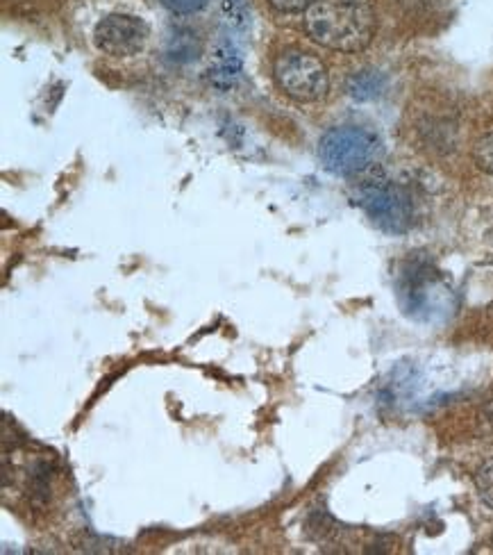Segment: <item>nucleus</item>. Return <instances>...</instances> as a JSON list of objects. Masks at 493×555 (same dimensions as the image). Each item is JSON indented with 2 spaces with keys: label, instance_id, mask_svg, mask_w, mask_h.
I'll return each instance as SVG.
<instances>
[{
  "label": "nucleus",
  "instance_id": "nucleus-13",
  "mask_svg": "<svg viewBox=\"0 0 493 555\" xmlns=\"http://www.w3.org/2000/svg\"><path fill=\"white\" fill-rule=\"evenodd\" d=\"M225 14H228V21L237 23V26H244L246 23V12L244 7H241L239 0H225Z\"/></svg>",
  "mask_w": 493,
  "mask_h": 555
},
{
  "label": "nucleus",
  "instance_id": "nucleus-2",
  "mask_svg": "<svg viewBox=\"0 0 493 555\" xmlns=\"http://www.w3.org/2000/svg\"><path fill=\"white\" fill-rule=\"evenodd\" d=\"M384 153L382 139L362 126H339L323 135L321 164L334 176L350 178L371 169Z\"/></svg>",
  "mask_w": 493,
  "mask_h": 555
},
{
  "label": "nucleus",
  "instance_id": "nucleus-10",
  "mask_svg": "<svg viewBox=\"0 0 493 555\" xmlns=\"http://www.w3.org/2000/svg\"><path fill=\"white\" fill-rule=\"evenodd\" d=\"M475 162L478 167L487 173H493V132L487 137H482L478 144H475Z\"/></svg>",
  "mask_w": 493,
  "mask_h": 555
},
{
  "label": "nucleus",
  "instance_id": "nucleus-3",
  "mask_svg": "<svg viewBox=\"0 0 493 555\" xmlns=\"http://www.w3.org/2000/svg\"><path fill=\"white\" fill-rule=\"evenodd\" d=\"M450 289L430 264H409L400 273L398 301L412 319L432 321L450 312Z\"/></svg>",
  "mask_w": 493,
  "mask_h": 555
},
{
  "label": "nucleus",
  "instance_id": "nucleus-8",
  "mask_svg": "<svg viewBox=\"0 0 493 555\" xmlns=\"http://www.w3.org/2000/svg\"><path fill=\"white\" fill-rule=\"evenodd\" d=\"M384 87H387V78L378 71H359L348 80V94L355 101H373L382 94Z\"/></svg>",
  "mask_w": 493,
  "mask_h": 555
},
{
  "label": "nucleus",
  "instance_id": "nucleus-1",
  "mask_svg": "<svg viewBox=\"0 0 493 555\" xmlns=\"http://www.w3.org/2000/svg\"><path fill=\"white\" fill-rule=\"evenodd\" d=\"M305 28L316 44L332 51H362L375 32L371 0H314L307 7Z\"/></svg>",
  "mask_w": 493,
  "mask_h": 555
},
{
  "label": "nucleus",
  "instance_id": "nucleus-6",
  "mask_svg": "<svg viewBox=\"0 0 493 555\" xmlns=\"http://www.w3.org/2000/svg\"><path fill=\"white\" fill-rule=\"evenodd\" d=\"M150 37L148 23L135 14H107L94 28V44L103 55L123 57L139 55Z\"/></svg>",
  "mask_w": 493,
  "mask_h": 555
},
{
  "label": "nucleus",
  "instance_id": "nucleus-4",
  "mask_svg": "<svg viewBox=\"0 0 493 555\" xmlns=\"http://www.w3.org/2000/svg\"><path fill=\"white\" fill-rule=\"evenodd\" d=\"M357 205L362 207L375 226L384 233H407L414 221V203L405 187L391 180H369L359 187L355 196Z\"/></svg>",
  "mask_w": 493,
  "mask_h": 555
},
{
  "label": "nucleus",
  "instance_id": "nucleus-12",
  "mask_svg": "<svg viewBox=\"0 0 493 555\" xmlns=\"http://www.w3.org/2000/svg\"><path fill=\"white\" fill-rule=\"evenodd\" d=\"M314 0H271V5L275 7L278 12L284 14H294V12H303L307 10L309 5H312Z\"/></svg>",
  "mask_w": 493,
  "mask_h": 555
},
{
  "label": "nucleus",
  "instance_id": "nucleus-11",
  "mask_svg": "<svg viewBox=\"0 0 493 555\" xmlns=\"http://www.w3.org/2000/svg\"><path fill=\"white\" fill-rule=\"evenodd\" d=\"M160 3L173 14H194L203 10L210 0H160Z\"/></svg>",
  "mask_w": 493,
  "mask_h": 555
},
{
  "label": "nucleus",
  "instance_id": "nucleus-7",
  "mask_svg": "<svg viewBox=\"0 0 493 555\" xmlns=\"http://www.w3.org/2000/svg\"><path fill=\"white\" fill-rule=\"evenodd\" d=\"M241 71H244V60H241L239 48L232 41H221L214 48L210 69H207L210 82L219 91H230L239 82Z\"/></svg>",
  "mask_w": 493,
  "mask_h": 555
},
{
  "label": "nucleus",
  "instance_id": "nucleus-9",
  "mask_svg": "<svg viewBox=\"0 0 493 555\" xmlns=\"http://www.w3.org/2000/svg\"><path fill=\"white\" fill-rule=\"evenodd\" d=\"M475 490H478L482 503L493 510V458L484 462L475 474Z\"/></svg>",
  "mask_w": 493,
  "mask_h": 555
},
{
  "label": "nucleus",
  "instance_id": "nucleus-5",
  "mask_svg": "<svg viewBox=\"0 0 493 555\" xmlns=\"http://www.w3.org/2000/svg\"><path fill=\"white\" fill-rule=\"evenodd\" d=\"M278 87L298 103H314L328 94L330 80L319 57L291 51L280 55L273 66Z\"/></svg>",
  "mask_w": 493,
  "mask_h": 555
}]
</instances>
